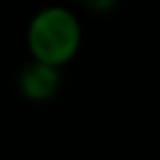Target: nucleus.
<instances>
[{"label": "nucleus", "mask_w": 160, "mask_h": 160, "mask_svg": "<svg viewBox=\"0 0 160 160\" xmlns=\"http://www.w3.org/2000/svg\"><path fill=\"white\" fill-rule=\"evenodd\" d=\"M80 47H82V24L71 7L45 5L28 19L26 50L31 59L64 68L78 57Z\"/></svg>", "instance_id": "f257e3e1"}, {"label": "nucleus", "mask_w": 160, "mask_h": 160, "mask_svg": "<svg viewBox=\"0 0 160 160\" xmlns=\"http://www.w3.org/2000/svg\"><path fill=\"white\" fill-rule=\"evenodd\" d=\"M61 68L38 59H28L17 73V90L33 104H47L61 92Z\"/></svg>", "instance_id": "f03ea898"}, {"label": "nucleus", "mask_w": 160, "mask_h": 160, "mask_svg": "<svg viewBox=\"0 0 160 160\" xmlns=\"http://www.w3.org/2000/svg\"><path fill=\"white\" fill-rule=\"evenodd\" d=\"M120 0H80V5L92 14H108L118 7Z\"/></svg>", "instance_id": "7ed1b4c3"}]
</instances>
